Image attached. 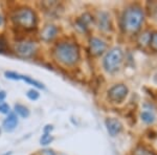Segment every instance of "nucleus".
Returning a JSON list of instances; mask_svg holds the SVG:
<instances>
[{
    "instance_id": "nucleus-2",
    "label": "nucleus",
    "mask_w": 157,
    "mask_h": 155,
    "mask_svg": "<svg viewBox=\"0 0 157 155\" xmlns=\"http://www.w3.org/2000/svg\"><path fill=\"white\" fill-rule=\"evenodd\" d=\"M55 55L58 61L65 65H73L78 60V47L70 42H62L56 46Z\"/></svg>"
},
{
    "instance_id": "nucleus-26",
    "label": "nucleus",
    "mask_w": 157,
    "mask_h": 155,
    "mask_svg": "<svg viewBox=\"0 0 157 155\" xmlns=\"http://www.w3.org/2000/svg\"><path fill=\"white\" fill-rule=\"evenodd\" d=\"M155 18L157 19V9H156V11H155Z\"/></svg>"
},
{
    "instance_id": "nucleus-9",
    "label": "nucleus",
    "mask_w": 157,
    "mask_h": 155,
    "mask_svg": "<svg viewBox=\"0 0 157 155\" xmlns=\"http://www.w3.org/2000/svg\"><path fill=\"white\" fill-rule=\"evenodd\" d=\"M106 127H107V131L111 136L117 135L121 132L123 125L121 124V122L116 118H107L106 119Z\"/></svg>"
},
{
    "instance_id": "nucleus-21",
    "label": "nucleus",
    "mask_w": 157,
    "mask_h": 155,
    "mask_svg": "<svg viewBox=\"0 0 157 155\" xmlns=\"http://www.w3.org/2000/svg\"><path fill=\"white\" fill-rule=\"evenodd\" d=\"M41 155H56L54 151H52V150H43Z\"/></svg>"
},
{
    "instance_id": "nucleus-23",
    "label": "nucleus",
    "mask_w": 157,
    "mask_h": 155,
    "mask_svg": "<svg viewBox=\"0 0 157 155\" xmlns=\"http://www.w3.org/2000/svg\"><path fill=\"white\" fill-rule=\"evenodd\" d=\"M6 91H0V104L3 103V100L6 99Z\"/></svg>"
},
{
    "instance_id": "nucleus-20",
    "label": "nucleus",
    "mask_w": 157,
    "mask_h": 155,
    "mask_svg": "<svg viewBox=\"0 0 157 155\" xmlns=\"http://www.w3.org/2000/svg\"><path fill=\"white\" fill-rule=\"evenodd\" d=\"M0 112L3 114H9L10 113V106L6 103H1L0 104Z\"/></svg>"
},
{
    "instance_id": "nucleus-16",
    "label": "nucleus",
    "mask_w": 157,
    "mask_h": 155,
    "mask_svg": "<svg viewBox=\"0 0 157 155\" xmlns=\"http://www.w3.org/2000/svg\"><path fill=\"white\" fill-rule=\"evenodd\" d=\"M151 36L152 35L150 33H145V34H143L138 39L139 43H140L141 45H144V46L147 44H149V43H150V40H151Z\"/></svg>"
},
{
    "instance_id": "nucleus-7",
    "label": "nucleus",
    "mask_w": 157,
    "mask_h": 155,
    "mask_svg": "<svg viewBox=\"0 0 157 155\" xmlns=\"http://www.w3.org/2000/svg\"><path fill=\"white\" fill-rule=\"evenodd\" d=\"M128 93V88L126 87L123 84L120 85H115L109 90V99L112 102H116V103H120L126 98Z\"/></svg>"
},
{
    "instance_id": "nucleus-17",
    "label": "nucleus",
    "mask_w": 157,
    "mask_h": 155,
    "mask_svg": "<svg viewBox=\"0 0 157 155\" xmlns=\"http://www.w3.org/2000/svg\"><path fill=\"white\" fill-rule=\"evenodd\" d=\"M26 95H27V98H29V100L36 101V100H38V99H39L40 93H39V91H37L36 89H30V90L27 91Z\"/></svg>"
},
{
    "instance_id": "nucleus-10",
    "label": "nucleus",
    "mask_w": 157,
    "mask_h": 155,
    "mask_svg": "<svg viewBox=\"0 0 157 155\" xmlns=\"http://www.w3.org/2000/svg\"><path fill=\"white\" fill-rule=\"evenodd\" d=\"M17 125H18V118H17L16 113L10 112L7 118L3 122V129L6 132H12L16 129Z\"/></svg>"
},
{
    "instance_id": "nucleus-6",
    "label": "nucleus",
    "mask_w": 157,
    "mask_h": 155,
    "mask_svg": "<svg viewBox=\"0 0 157 155\" xmlns=\"http://www.w3.org/2000/svg\"><path fill=\"white\" fill-rule=\"evenodd\" d=\"M6 77L10 80H14V81H24L29 85H33L34 87L39 88V89H44V85L42 83L38 82V81L34 80L30 77H27V76H23V75H20V73L14 72H6Z\"/></svg>"
},
{
    "instance_id": "nucleus-14",
    "label": "nucleus",
    "mask_w": 157,
    "mask_h": 155,
    "mask_svg": "<svg viewBox=\"0 0 157 155\" xmlns=\"http://www.w3.org/2000/svg\"><path fill=\"white\" fill-rule=\"evenodd\" d=\"M141 119H143V122H145L146 124H152L155 121V116H154L153 113L149 112V111H144V112L141 113Z\"/></svg>"
},
{
    "instance_id": "nucleus-12",
    "label": "nucleus",
    "mask_w": 157,
    "mask_h": 155,
    "mask_svg": "<svg viewBox=\"0 0 157 155\" xmlns=\"http://www.w3.org/2000/svg\"><path fill=\"white\" fill-rule=\"evenodd\" d=\"M98 27L103 30H108L110 29V17H109L107 13L102 12L98 14Z\"/></svg>"
},
{
    "instance_id": "nucleus-15",
    "label": "nucleus",
    "mask_w": 157,
    "mask_h": 155,
    "mask_svg": "<svg viewBox=\"0 0 157 155\" xmlns=\"http://www.w3.org/2000/svg\"><path fill=\"white\" fill-rule=\"evenodd\" d=\"M54 141V137L50 133H43V135L40 138V144L42 146H47L48 144H50L52 141Z\"/></svg>"
},
{
    "instance_id": "nucleus-19",
    "label": "nucleus",
    "mask_w": 157,
    "mask_h": 155,
    "mask_svg": "<svg viewBox=\"0 0 157 155\" xmlns=\"http://www.w3.org/2000/svg\"><path fill=\"white\" fill-rule=\"evenodd\" d=\"M150 44H151V47L153 48L154 50H156V52H157V33L152 34L151 40H150Z\"/></svg>"
},
{
    "instance_id": "nucleus-5",
    "label": "nucleus",
    "mask_w": 157,
    "mask_h": 155,
    "mask_svg": "<svg viewBox=\"0 0 157 155\" xmlns=\"http://www.w3.org/2000/svg\"><path fill=\"white\" fill-rule=\"evenodd\" d=\"M15 49H16L17 54L20 55L21 57H30L36 52L37 45L36 43L32 41H23L17 43Z\"/></svg>"
},
{
    "instance_id": "nucleus-4",
    "label": "nucleus",
    "mask_w": 157,
    "mask_h": 155,
    "mask_svg": "<svg viewBox=\"0 0 157 155\" xmlns=\"http://www.w3.org/2000/svg\"><path fill=\"white\" fill-rule=\"evenodd\" d=\"M123 61V52L120 48H113L104 58V67L108 72H114L120 68Z\"/></svg>"
},
{
    "instance_id": "nucleus-1",
    "label": "nucleus",
    "mask_w": 157,
    "mask_h": 155,
    "mask_svg": "<svg viewBox=\"0 0 157 155\" xmlns=\"http://www.w3.org/2000/svg\"><path fill=\"white\" fill-rule=\"evenodd\" d=\"M144 21V13L138 6H130L124 13L121 25L127 33H135Z\"/></svg>"
},
{
    "instance_id": "nucleus-18",
    "label": "nucleus",
    "mask_w": 157,
    "mask_h": 155,
    "mask_svg": "<svg viewBox=\"0 0 157 155\" xmlns=\"http://www.w3.org/2000/svg\"><path fill=\"white\" fill-rule=\"evenodd\" d=\"M134 155H155L154 153H152L151 151L147 150L145 148H137L134 152Z\"/></svg>"
},
{
    "instance_id": "nucleus-11",
    "label": "nucleus",
    "mask_w": 157,
    "mask_h": 155,
    "mask_svg": "<svg viewBox=\"0 0 157 155\" xmlns=\"http://www.w3.org/2000/svg\"><path fill=\"white\" fill-rule=\"evenodd\" d=\"M58 29L55 25H46L41 33V38L44 41H50L56 37Z\"/></svg>"
},
{
    "instance_id": "nucleus-25",
    "label": "nucleus",
    "mask_w": 157,
    "mask_h": 155,
    "mask_svg": "<svg viewBox=\"0 0 157 155\" xmlns=\"http://www.w3.org/2000/svg\"><path fill=\"white\" fill-rule=\"evenodd\" d=\"M3 49H4V43L2 41H0V52H2Z\"/></svg>"
},
{
    "instance_id": "nucleus-13",
    "label": "nucleus",
    "mask_w": 157,
    "mask_h": 155,
    "mask_svg": "<svg viewBox=\"0 0 157 155\" xmlns=\"http://www.w3.org/2000/svg\"><path fill=\"white\" fill-rule=\"evenodd\" d=\"M15 112L23 118H26L29 116V110L27 109V107L21 105V104H17V105H15Z\"/></svg>"
},
{
    "instance_id": "nucleus-3",
    "label": "nucleus",
    "mask_w": 157,
    "mask_h": 155,
    "mask_svg": "<svg viewBox=\"0 0 157 155\" xmlns=\"http://www.w3.org/2000/svg\"><path fill=\"white\" fill-rule=\"evenodd\" d=\"M13 20L17 25L25 29H34L37 25V16L35 12L26 7L20 9L15 13Z\"/></svg>"
},
{
    "instance_id": "nucleus-22",
    "label": "nucleus",
    "mask_w": 157,
    "mask_h": 155,
    "mask_svg": "<svg viewBox=\"0 0 157 155\" xmlns=\"http://www.w3.org/2000/svg\"><path fill=\"white\" fill-rule=\"evenodd\" d=\"M52 129H54V127H52V125L45 126V128H44V133H50V131H52Z\"/></svg>"
},
{
    "instance_id": "nucleus-8",
    "label": "nucleus",
    "mask_w": 157,
    "mask_h": 155,
    "mask_svg": "<svg viewBox=\"0 0 157 155\" xmlns=\"http://www.w3.org/2000/svg\"><path fill=\"white\" fill-rule=\"evenodd\" d=\"M106 48H107V45H106V43L103 40L98 39V38H92L90 40V52L92 55H102L106 50Z\"/></svg>"
},
{
    "instance_id": "nucleus-24",
    "label": "nucleus",
    "mask_w": 157,
    "mask_h": 155,
    "mask_svg": "<svg viewBox=\"0 0 157 155\" xmlns=\"http://www.w3.org/2000/svg\"><path fill=\"white\" fill-rule=\"evenodd\" d=\"M3 23H4V18L2 17V15H0V26L3 25Z\"/></svg>"
}]
</instances>
